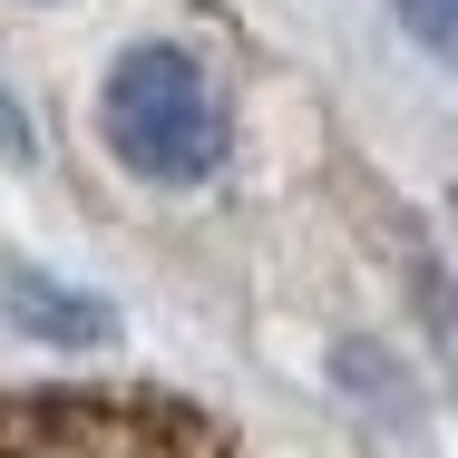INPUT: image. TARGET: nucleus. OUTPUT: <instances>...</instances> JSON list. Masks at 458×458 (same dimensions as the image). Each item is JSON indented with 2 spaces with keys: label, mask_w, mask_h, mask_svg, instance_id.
<instances>
[{
  "label": "nucleus",
  "mask_w": 458,
  "mask_h": 458,
  "mask_svg": "<svg viewBox=\"0 0 458 458\" xmlns=\"http://www.w3.org/2000/svg\"><path fill=\"white\" fill-rule=\"evenodd\" d=\"M98 127L117 147V166L147 185H205L225 157V107L205 89V69L166 49V39H137L117 49L107 89H98Z\"/></svg>",
  "instance_id": "f257e3e1"
},
{
  "label": "nucleus",
  "mask_w": 458,
  "mask_h": 458,
  "mask_svg": "<svg viewBox=\"0 0 458 458\" xmlns=\"http://www.w3.org/2000/svg\"><path fill=\"white\" fill-rule=\"evenodd\" d=\"M0 458H234V449L185 400L20 390V400H0Z\"/></svg>",
  "instance_id": "f03ea898"
},
{
  "label": "nucleus",
  "mask_w": 458,
  "mask_h": 458,
  "mask_svg": "<svg viewBox=\"0 0 458 458\" xmlns=\"http://www.w3.org/2000/svg\"><path fill=\"white\" fill-rule=\"evenodd\" d=\"M0 312H10V332H20V342H69V352L117 342V312H107L98 293L49 283L39 264H0Z\"/></svg>",
  "instance_id": "7ed1b4c3"
},
{
  "label": "nucleus",
  "mask_w": 458,
  "mask_h": 458,
  "mask_svg": "<svg viewBox=\"0 0 458 458\" xmlns=\"http://www.w3.org/2000/svg\"><path fill=\"white\" fill-rule=\"evenodd\" d=\"M400 10H410V39L449 59V39H458V0H400Z\"/></svg>",
  "instance_id": "20e7f679"
},
{
  "label": "nucleus",
  "mask_w": 458,
  "mask_h": 458,
  "mask_svg": "<svg viewBox=\"0 0 458 458\" xmlns=\"http://www.w3.org/2000/svg\"><path fill=\"white\" fill-rule=\"evenodd\" d=\"M0 147H10V157L30 147V127H20V107H10V89H0Z\"/></svg>",
  "instance_id": "39448f33"
}]
</instances>
